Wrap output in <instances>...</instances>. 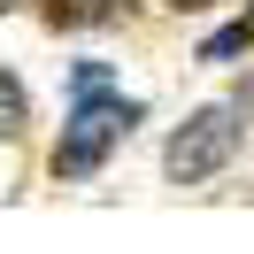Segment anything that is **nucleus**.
Here are the masks:
<instances>
[{
    "label": "nucleus",
    "instance_id": "f257e3e1",
    "mask_svg": "<svg viewBox=\"0 0 254 254\" xmlns=\"http://www.w3.org/2000/svg\"><path fill=\"white\" fill-rule=\"evenodd\" d=\"M131 124H139V100L108 93V85H100V93H77V108H69V124H62V146H54V177H93Z\"/></svg>",
    "mask_w": 254,
    "mask_h": 254
},
{
    "label": "nucleus",
    "instance_id": "f03ea898",
    "mask_svg": "<svg viewBox=\"0 0 254 254\" xmlns=\"http://www.w3.org/2000/svg\"><path fill=\"white\" fill-rule=\"evenodd\" d=\"M231 154H239V116L231 108H200V116H185V124L170 131L162 170H170L177 185H208L216 170H231Z\"/></svg>",
    "mask_w": 254,
    "mask_h": 254
},
{
    "label": "nucleus",
    "instance_id": "7ed1b4c3",
    "mask_svg": "<svg viewBox=\"0 0 254 254\" xmlns=\"http://www.w3.org/2000/svg\"><path fill=\"white\" fill-rule=\"evenodd\" d=\"M131 0H47V23L62 31V23H124Z\"/></svg>",
    "mask_w": 254,
    "mask_h": 254
},
{
    "label": "nucleus",
    "instance_id": "20e7f679",
    "mask_svg": "<svg viewBox=\"0 0 254 254\" xmlns=\"http://www.w3.org/2000/svg\"><path fill=\"white\" fill-rule=\"evenodd\" d=\"M23 124H31V100H23L16 77H0V139H16Z\"/></svg>",
    "mask_w": 254,
    "mask_h": 254
},
{
    "label": "nucleus",
    "instance_id": "39448f33",
    "mask_svg": "<svg viewBox=\"0 0 254 254\" xmlns=\"http://www.w3.org/2000/svg\"><path fill=\"white\" fill-rule=\"evenodd\" d=\"M247 47H254V23H231V31H216L200 54H208V62H231V54H247Z\"/></svg>",
    "mask_w": 254,
    "mask_h": 254
},
{
    "label": "nucleus",
    "instance_id": "423d86ee",
    "mask_svg": "<svg viewBox=\"0 0 254 254\" xmlns=\"http://www.w3.org/2000/svg\"><path fill=\"white\" fill-rule=\"evenodd\" d=\"M100 85H108V69H100V62H77V69H69V93H100Z\"/></svg>",
    "mask_w": 254,
    "mask_h": 254
},
{
    "label": "nucleus",
    "instance_id": "0eeeda50",
    "mask_svg": "<svg viewBox=\"0 0 254 254\" xmlns=\"http://www.w3.org/2000/svg\"><path fill=\"white\" fill-rule=\"evenodd\" d=\"M231 116H239V124H254V77L239 85V100H231Z\"/></svg>",
    "mask_w": 254,
    "mask_h": 254
},
{
    "label": "nucleus",
    "instance_id": "6e6552de",
    "mask_svg": "<svg viewBox=\"0 0 254 254\" xmlns=\"http://www.w3.org/2000/svg\"><path fill=\"white\" fill-rule=\"evenodd\" d=\"M170 8H177V16H192V8H216V0H170Z\"/></svg>",
    "mask_w": 254,
    "mask_h": 254
},
{
    "label": "nucleus",
    "instance_id": "1a4fd4ad",
    "mask_svg": "<svg viewBox=\"0 0 254 254\" xmlns=\"http://www.w3.org/2000/svg\"><path fill=\"white\" fill-rule=\"evenodd\" d=\"M247 23H254V8H247Z\"/></svg>",
    "mask_w": 254,
    "mask_h": 254
},
{
    "label": "nucleus",
    "instance_id": "9d476101",
    "mask_svg": "<svg viewBox=\"0 0 254 254\" xmlns=\"http://www.w3.org/2000/svg\"><path fill=\"white\" fill-rule=\"evenodd\" d=\"M0 8H8V0H0Z\"/></svg>",
    "mask_w": 254,
    "mask_h": 254
}]
</instances>
